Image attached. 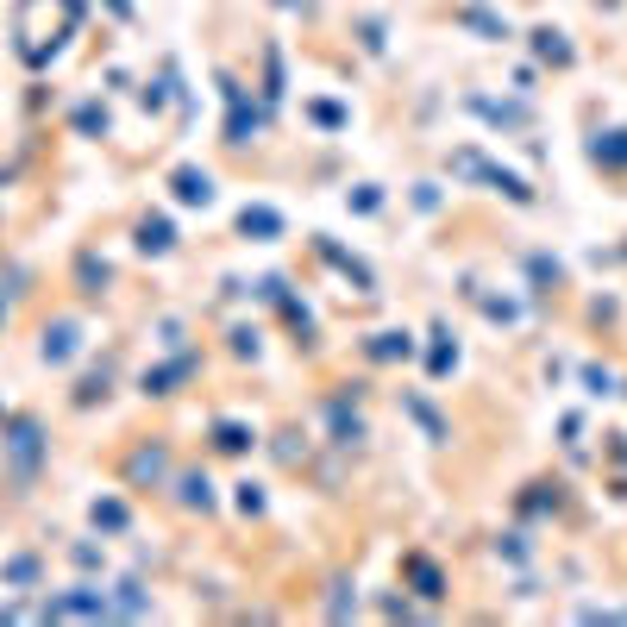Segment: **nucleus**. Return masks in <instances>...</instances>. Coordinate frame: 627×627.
<instances>
[{
	"instance_id": "f257e3e1",
	"label": "nucleus",
	"mask_w": 627,
	"mask_h": 627,
	"mask_svg": "<svg viewBox=\"0 0 627 627\" xmlns=\"http://www.w3.org/2000/svg\"><path fill=\"white\" fill-rule=\"evenodd\" d=\"M176 189H182V201H207V195H214V189H207V176H195V170H182Z\"/></svg>"
}]
</instances>
